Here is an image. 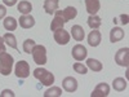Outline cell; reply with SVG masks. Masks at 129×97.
<instances>
[{
    "mask_svg": "<svg viewBox=\"0 0 129 97\" xmlns=\"http://www.w3.org/2000/svg\"><path fill=\"white\" fill-rule=\"evenodd\" d=\"M13 57L7 52L0 53V74L3 75H9L12 72V67H13Z\"/></svg>",
    "mask_w": 129,
    "mask_h": 97,
    "instance_id": "6da1fadb",
    "label": "cell"
},
{
    "mask_svg": "<svg viewBox=\"0 0 129 97\" xmlns=\"http://www.w3.org/2000/svg\"><path fill=\"white\" fill-rule=\"evenodd\" d=\"M34 77L43 84V85H52L54 83V75L52 72H49L48 70L45 69H41V67H38L34 70Z\"/></svg>",
    "mask_w": 129,
    "mask_h": 97,
    "instance_id": "7a4b0ae2",
    "label": "cell"
},
{
    "mask_svg": "<svg viewBox=\"0 0 129 97\" xmlns=\"http://www.w3.org/2000/svg\"><path fill=\"white\" fill-rule=\"evenodd\" d=\"M32 58H34L35 63L38 65H44L47 63V48L44 45H35L31 52Z\"/></svg>",
    "mask_w": 129,
    "mask_h": 97,
    "instance_id": "3957f363",
    "label": "cell"
},
{
    "mask_svg": "<svg viewBox=\"0 0 129 97\" xmlns=\"http://www.w3.org/2000/svg\"><path fill=\"white\" fill-rule=\"evenodd\" d=\"M115 62L123 67L129 66V48H121L116 52L115 55Z\"/></svg>",
    "mask_w": 129,
    "mask_h": 97,
    "instance_id": "277c9868",
    "label": "cell"
},
{
    "mask_svg": "<svg viewBox=\"0 0 129 97\" xmlns=\"http://www.w3.org/2000/svg\"><path fill=\"white\" fill-rule=\"evenodd\" d=\"M16 75L21 79H25L30 75V65L27 61H18L16 65V70H14Z\"/></svg>",
    "mask_w": 129,
    "mask_h": 97,
    "instance_id": "5b68a950",
    "label": "cell"
},
{
    "mask_svg": "<svg viewBox=\"0 0 129 97\" xmlns=\"http://www.w3.org/2000/svg\"><path fill=\"white\" fill-rule=\"evenodd\" d=\"M54 14L61 16L64 22H69V21H71V19H74L75 17H76L78 10H76V8H74V7H67L66 9H63V10H56Z\"/></svg>",
    "mask_w": 129,
    "mask_h": 97,
    "instance_id": "8992f818",
    "label": "cell"
},
{
    "mask_svg": "<svg viewBox=\"0 0 129 97\" xmlns=\"http://www.w3.org/2000/svg\"><path fill=\"white\" fill-rule=\"evenodd\" d=\"M54 40L58 43L59 45H66L67 43L70 41V34L63 27L58 29V30L54 31Z\"/></svg>",
    "mask_w": 129,
    "mask_h": 97,
    "instance_id": "52a82bcc",
    "label": "cell"
},
{
    "mask_svg": "<svg viewBox=\"0 0 129 97\" xmlns=\"http://www.w3.org/2000/svg\"><path fill=\"white\" fill-rule=\"evenodd\" d=\"M71 55H72V57L76 60V61H83L84 58H87L88 51H87V48H85L84 45H81V44H76V45L72 48Z\"/></svg>",
    "mask_w": 129,
    "mask_h": 97,
    "instance_id": "ba28073f",
    "label": "cell"
},
{
    "mask_svg": "<svg viewBox=\"0 0 129 97\" xmlns=\"http://www.w3.org/2000/svg\"><path fill=\"white\" fill-rule=\"evenodd\" d=\"M110 93V87L106 83H100L97 84V87L92 92V97H106Z\"/></svg>",
    "mask_w": 129,
    "mask_h": 97,
    "instance_id": "9c48e42d",
    "label": "cell"
},
{
    "mask_svg": "<svg viewBox=\"0 0 129 97\" xmlns=\"http://www.w3.org/2000/svg\"><path fill=\"white\" fill-rule=\"evenodd\" d=\"M62 87L66 92H75L78 89V80L72 77H67V78L63 79Z\"/></svg>",
    "mask_w": 129,
    "mask_h": 97,
    "instance_id": "30bf717a",
    "label": "cell"
},
{
    "mask_svg": "<svg viewBox=\"0 0 129 97\" xmlns=\"http://www.w3.org/2000/svg\"><path fill=\"white\" fill-rule=\"evenodd\" d=\"M101 32L98 30H93L89 32V35H88V44L90 47H98L100 45V43H101Z\"/></svg>",
    "mask_w": 129,
    "mask_h": 97,
    "instance_id": "8fae6325",
    "label": "cell"
},
{
    "mask_svg": "<svg viewBox=\"0 0 129 97\" xmlns=\"http://www.w3.org/2000/svg\"><path fill=\"white\" fill-rule=\"evenodd\" d=\"M85 7H87V12L90 16H94L101 8L100 0H85Z\"/></svg>",
    "mask_w": 129,
    "mask_h": 97,
    "instance_id": "7c38bea8",
    "label": "cell"
},
{
    "mask_svg": "<svg viewBox=\"0 0 129 97\" xmlns=\"http://www.w3.org/2000/svg\"><path fill=\"white\" fill-rule=\"evenodd\" d=\"M18 22H19V25H21L22 29H31L32 26L35 25V19L30 14H22L21 18L18 19Z\"/></svg>",
    "mask_w": 129,
    "mask_h": 97,
    "instance_id": "4fadbf2b",
    "label": "cell"
},
{
    "mask_svg": "<svg viewBox=\"0 0 129 97\" xmlns=\"http://www.w3.org/2000/svg\"><path fill=\"white\" fill-rule=\"evenodd\" d=\"M58 5H59V0H45L44 10L48 14H53L56 10H58Z\"/></svg>",
    "mask_w": 129,
    "mask_h": 97,
    "instance_id": "5bb4252c",
    "label": "cell"
},
{
    "mask_svg": "<svg viewBox=\"0 0 129 97\" xmlns=\"http://www.w3.org/2000/svg\"><path fill=\"white\" fill-rule=\"evenodd\" d=\"M71 34H72V38L76 40V41H81V40H84V36H85L84 29H83L80 25H75V26H72V29H71Z\"/></svg>",
    "mask_w": 129,
    "mask_h": 97,
    "instance_id": "9a60e30c",
    "label": "cell"
},
{
    "mask_svg": "<svg viewBox=\"0 0 129 97\" xmlns=\"http://www.w3.org/2000/svg\"><path fill=\"white\" fill-rule=\"evenodd\" d=\"M124 38V31L120 27H114L110 31V41L111 43H117Z\"/></svg>",
    "mask_w": 129,
    "mask_h": 97,
    "instance_id": "2e32d148",
    "label": "cell"
},
{
    "mask_svg": "<svg viewBox=\"0 0 129 97\" xmlns=\"http://www.w3.org/2000/svg\"><path fill=\"white\" fill-rule=\"evenodd\" d=\"M126 80L124 79V78H116V79H114V82H112V87H114V89L115 91H117V92H121V91H124L125 88H126Z\"/></svg>",
    "mask_w": 129,
    "mask_h": 97,
    "instance_id": "e0dca14e",
    "label": "cell"
},
{
    "mask_svg": "<svg viewBox=\"0 0 129 97\" xmlns=\"http://www.w3.org/2000/svg\"><path fill=\"white\" fill-rule=\"evenodd\" d=\"M4 29L8 31H14L17 29V19L14 17H5L4 19Z\"/></svg>",
    "mask_w": 129,
    "mask_h": 97,
    "instance_id": "ac0fdd59",
    "label": "cell"
},
{
    "mask_svg": "<svg viewBox=\"0 0 129 97\" xmlns=\"http://www.w3.org/2000/svg\"><path fill=\"white\" fill-rule=\"evenodd\" d=\"M31 10H32V5L30 2L23 0V2H21L18 4V12L21 14H28V13H31Z\"/></svg>",
    "mask_w": 129,
    "mask_h": 97,
    "instance_id": "d6986e66",
    "label": "cell"
},
{
    "mask_svg": "<svg viewBox=\"0 0 129 97\" xmlns=\"http://www.w3.org/2000/svg\"><path fill=\"white\" fill-rule=\"evenodd\" d=\"M64 23H66V22L62 19V17L56 14L54 18H53V21H52V23H50V30H52V31H56V30H58V29H62Z\"/></svg>",
    "mask_w": 129,
    "mask_h": 97,
    "instance_id": "ffe728a7",
    "label": "cell"
},
{
    "mask_svg": "<svg viewBox=\"0 0 129 97\" xmlns=\"http://www.w3.org/2000/svg\"><path fill=\"white\" fill-rule=\"evenodd\" d=\"M102 25V21L98 16H89L88 18V26L92 29V30H95V29H98L100 26Z\"/></svg>",
    "mask_w": 129,
    "mask_h": 97,
    "instance_id": "44dd1931",
    "label": "cell"
},
{
    "mask_svg": "<svg viewBox=\"0 0 129 97\" xmlns=\"http://www.w3.org/2000/svg\"><path fill=\"white\" fill-rule=\"evenodd\" d=\"M87 66H88L90 70H93V71H101V70L103 69L102 63H101L98 60H94V58H89V60L87 61Z\"/></svg>",
    "mask_w": 129,
    "mask_h": 97,
    "instance_id": "7402d4cb",
    "label": "cell"
},
{
    "mask_svg": "<svg viewBox=\"0 0 129 97\" xmlns=\"http://www.w3.org/2000/svg\"><path fill=\"white\" fill-rule=\"evenodd\" d=\"M3 39H4V41L7 43V44L10 47V48H13V49H17L18 48V45H17V41H16V36L13 35V34H5L4 36H3Z\"/></svg>",
    "mask_w": 129,
    "mask_h": 97,
    "instance_id": "603a6c76",
    "label": "cell"
},
{
    "mask_svg": "<svg viewBox=\"0 0 129 97\" xmlns=\"http://www.w3.org/2000/svg\"><path fill=\"white\" fill-rule=\"evenodd\" d=\"M59 96H62V89L59 87H52L44 93V97H59Z\"/></svg>",
    "mask_w": 129,
    "mask_h": 97,
    "instance_id": "cb8c5ba5",
    "label": "cell"
},
{
    "mask_svg": "<svg viewBox=\"0 0 129 97\" xmlns=\"http://www.w3.org/2000/svg\"><path fill=\"white\" fill-rule=\"evenodd\" d=\"M35 45H36V44H35V41L32 40V39H26V40L23 41V52L31 55V52H32V49H34Z\"/></svg>",
    "mask_w": 129,
    "mask_h": 97,
    "instance_id": "d4e9b609",
    "label": "cell"
},
{
    "mask_svg": "<svg viewBox=\"0 0 129 97\" xmlns=\"http://www.w3.org/2000/svg\"><path fill=\"white\" fill-rule=\"evenodd\" d=\"M74 70L76 71L78 74H81V75H84V74H87V72H88V67L85 66V65H83L81 62L74 63Z\"/></svg>",
    "mask_w": 129,
    "mask_h": 97,
    "instance_id": "484cf974",
    "label": "cell"
},
{
    "mask_svg": "<svg viewBox=\"0 0 129 97\" xmlns=\"http://www.w3.org/2000/svg\"><path fill=\"white\" fill-rule=\"evenodd\" d=\"M0 97H14V93L10 89H4L2 93H0Z\"/></svg>",
    "mask_w": 129,
    "mask_h": 97,
    "instance_id": "4316f807",
    "label": "cell"
},
{
    "mask_svg": "<svg viewBox=\"0 0 129 97\" xmlns=\"http://www.w3.org/2000/svg\"><path fill=\"white\" fill-rule=\"evenodd\" d=\"M5 14H7V9H5V7H4V5H0V19L4 18Z\"/></svg>",
    "mask_w": 129,
    "mask_h": 97,
    "instance_id": "83f0119b",
    "label": "cell"
},
{
    "mask_svg": "<svg viewBox=\"0 0 129 97\" xmlns=\"http://www.w3.org/2000/svg\"><path fill=\"white\" fill-rule=\"evenodd\" d=\"M3 2H4V4L8 5V7H13V5L17 3V0H3Z\"/></svg>",
    "mask_w": 129,
    "mask_h": 97,
    "instance_id": "f1b7e54d",
    "label": "cell"
},
{
    "mask_svg": "<svg viewBox=\"0 0 129 97\" xmlns=\"http://www.w3.org/2000/svg\"><path fill=\"white\" fill-rule=\"evenodd\" d=\"M5 52V45H4V39L0 36V53Z\"/></svg>",
    "mask_w": 129,
    "mask_h": 97,
    "instance_id": "f546056e",
    "label": "cell"
},
{
    "mask_svg": "<svg viewBox=\"0 0 129 97\" xmlns=\"http://www.w3.org/2000/svg\"><path fill=\"white\" fill-rule=\"evenodd\" d=\"M121 22H123L124 25H126V23H128V16H126V14H125V16H124V14L121 16Z\"/></svg>",
    "mask_w": 129,
    "mask_h": 97,
    "instance_id": "4dcf8cb0",
    "label": "cell"
}]
</instances>
